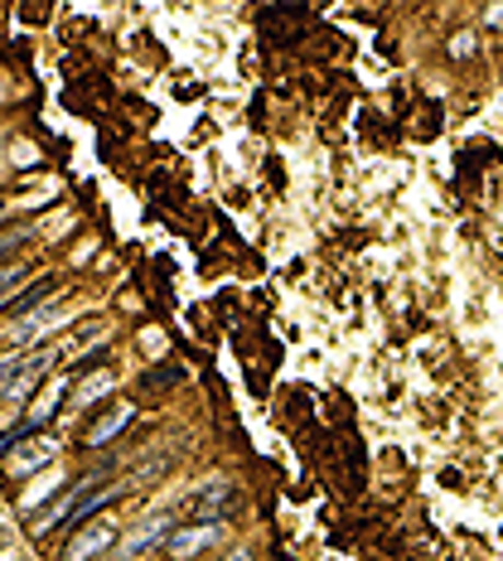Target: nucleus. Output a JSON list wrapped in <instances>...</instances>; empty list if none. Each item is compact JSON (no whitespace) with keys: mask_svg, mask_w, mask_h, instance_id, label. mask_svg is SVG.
<instances>
[{"mask_svg":"<svg viewBox=\"0 0 503 561\" xmlns=\"http://www.w3.org/2000/svg\"><path fill=\"white\" fill-rule=\"evenodd\" d=\"M49 290H54V276L34 280V286L25 290V296H20V300H10V306H5V314H10V320H25V314H30L34 306H39V300H44V296H49Z\"/></svg>","mask_w":503,"mask_h":561,"instance_id":"nucleus-6","label":"nucleus"},{"mask_svg":"<svg viewBox=\"0 0 503 561\" xmlns=\"http://www.w3.org/2000/svg\"><path fill=\"white\" fill-rule=\"evenodd\" d=\"M228 499H232V489L228 484H208L204 494H194V523H218L224 518V508H228Z\"/></svg>","mask_w":503,"mask_h":561,"instance_id":"nucleus-4","label":"nucleus"},{"mask_svg":"<svg viewBox=\"0 0 503 561\" xmlns=\"http://www.w3.org/2000/svg\"><path fill=\"white\" fill-rule=\"evenodd\" d=\"M224 537V523H190V528H174L170 533V542H165V552L174 561H190L198 552H208V547Z\"/></svg>","mask_w":503,"mask_h":561,"instance_id":"nucleus-3","label":"nucleus"},{"mask_svg":"<svg viewBox=\"0 0 503 561\" xmlns=\"http://www.w3.org/2000/svg\"><path fill=\"white\" fill-rule=\"evenodd\" d=\"M15 280H25V266H5V276H0V290H5V286H15Z\"/></svg>","mask_w":503,"mask_h":561,"instance_id":"nucleus-7","label":"nucleus"},{"mask_svg":"<svg viewBox=\"0 0 503 561\" xmlns=\"http://www.w3.org/2000/svg\"><path fill=\"white\" fill-rule=\"evenodd\" d=\"M54 358H58V348L44 344L25 368H15V373H5V378H0V397H10V402H25V397H34V388L44 382V373L54 368Z\"/></svg>","mask_w":503,"mask_h":561,"instance_id":"nucleus-1","label":"nucleus"},{"mask_svg":"<svg viewBox=\"0 0 503 561\" xmlns=\"http://www.w3.org/2000/svg\"><path fill=\"white\" fill-rule=\"evenodd\" d=\"M126 421H132V407H112V416H102L98 426L88 431L83 446H107L112 436H122V431H126Z\"/></svg>","mask_w":503,"mask_h":561,"instance_id":"nucleus-5","label":"nucleus"},{"mask_svg":"<svg viewBox=\"0 0 503 561\" xmlns=\"http://www.w3.org/2000/svg\"><path fill=\"white\" fill-rule=\"evenodd\" d=\"M116 537H122V533H116V523H112V518L83 523V528L73 533V542L64 547V561H98V557H107Z\"/></svg>","mask_w":503,"mask_h":561,"instance_id":"nucleus-2","label":"nucleus"},{"mask_svg":"<svg viewBox=\"0 0 503 561\" xmlns=\"http://www.w3.org/2000/svg\"><path fill=\"white\" fill-rule=\"evenodd\" d=\"M228 561H252V557H248V552H232V557H228Z\"/></svg>","mask_w":503,"mask_h":561,"instance_id":"nucleus-8","label":"nucleus"}]
</instances>
